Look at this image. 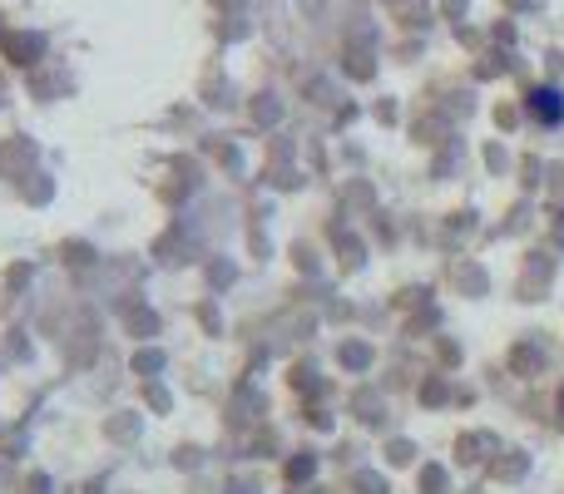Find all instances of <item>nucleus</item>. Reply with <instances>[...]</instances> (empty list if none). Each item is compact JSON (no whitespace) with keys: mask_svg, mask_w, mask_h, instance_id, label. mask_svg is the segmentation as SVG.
Listing matches in <instances>:
<instances>
[{"mask_svg":"<svg viewBox=\"0 0 564 494\" xmlns=\"http://www.w3.org/2000/svg\"><path fill=\"white\" fill-rule=\"evenodd\" d=\"M535 114H545V119H560V114H564L555 89H540V95H535Z\"/></svg>","mask_w":564,"mask_h":494,"instance_id":"1","label":"nucleus"}]
</instances>
